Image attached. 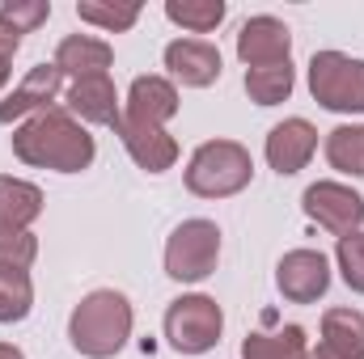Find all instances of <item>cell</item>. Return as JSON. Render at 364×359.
<instances>
[{
    "label": "cell",
    "mask_w": 364,
    "mask_h": 359,
    "mask_svg": "<svg viewBox=\"0 0 364 359\" xmlns=\"http://www.w3.org/2000/svg\"><path fill=\"white\" fill-rule=\"evenodd\" d=\"M13 153L17 161L34 165V170H55V174H81L90 170L97 157V144L85 131V123H77L64 106H51L34 118H26L13 131Z\"/></svg>",
    "instance_id": "1"
},
{
    "label": "cell",
    "mask_w": 364,
    "mask_h": 359,
    "mask_svg": "<svg viewBox=\"0 0 364 359\" xmlns=\"http://www.w3.org/2000/svg\"><path fill=\"white\" fill-rule=\"evenodd\" d=\"M132 338V300L114 287L90 292L73 317H68V343L85 359H110L119 355Z\"/></svg>",
    "instance_id": "2"
},
{
    "label": "cell",
    "mask_w": 364,
    "mask_h": 359,
    "mask_svg": "<svg viewBox=\"0 0 364 359\" xmlns=\"http://www.w3.org/2000/svg\"><path fill=\"white\" fill-rule=\"evenodd\" d=\"M255 178V161L237 140H208L191 153L186 165V190L199 199H229L246 190Z\"/></svg>",
    "instance_id": "3"
},
{
    "label": "cell",
    "mask_w": 364,
    "mask_h": 359,
    "mask_svg": "<svg viewBox=\"0 0 364 359\" xmlns=\"http://www.w3.org/2000/svg\"><path fill=\"white\" fill-rule=\"evenodd\" d=\"M309 93L335 114H364V60L343 51H318L309 60Z\"/></svg>",
    "instance_id": "4"
},
{
    "label": "cell",
    "mask_w": 364,
    "mask_h": 359,
    "mask_svg": "<svg viewBox=\"0 0 364 359\" xmlns=\"http://www.w3.org/2000/svg\"><path fill=\"white\" fill-rule=\"evenodd\" d=\"M225 330V313L212 296H178L166 309V338L178 355H203L220 343Z\"/></svg>",
    "instance_id": "5"
},
{
    "label": "cell",
    "mask_w": 364,
    "mask_h": 359,
    "mask_svg": "<svg viewBox=\"0 0 364 359\" xmlns=\"http://www.w3.org/2000/svg\"><path fill=\"white\" fill-rule=\"evenodd\" d=\"M220 258V228L212 220H182L166 241V275L178 283H203Z\"/></svg>",
    "instance_id": "6"
},
{
    "label": "cell",
    "mask_w": 364,
    "mask_h": 359,
    "mask_svg": "<svg viewBox=\"0 0 364 359\" xmlns=\"http://www.w3.org/2000/svg\"><path fill=\"white\" fill-rule=\"evenodd\" d=\"M301 207H305V216L318 228H326L335 237L360 233V224H364V199L352 186H343V182H314L301 194Z\"/></svg>",
    "instance_id": "7"
},
{
    "label": "cell",
    "mask_w": 364,
    "mask_h": 359,
    "mask_svg": "<svg viewBox=\"0 0 364 359\" xmlns=\"http://www.w3.org/2000/svg\"><path fill=\"white\" fill-rule=\"evenodd\" d=\"M275 287H279V296L292 300V304H314V300H322L326 287H331V263H326L318 250H292V254H284L279 267H275Z\"/></svg>",
    "instance_id": "8"
},
{
    "label": "cell",
    "mask_w": 364,
    "mask_h": 359,
    "mask_svg": "<svg viewBox=\"0 0 364 359\" xmlns=\"http://www.w3.org/2000/svg\"><path fill=\"white\" fill-rule=\"evenodd\" d=\"M60 89H64V72L55 68V60L51 64H34L21 77V85L0 101V123H21V118H34V114L51 110Z\"/></svg>",
    "instance_id": "9"
},
{
    "label": "cell",
    "mask_w": 364,
    "mask_h": 359,
    "mask_svg": "<svg viewBox=\"0 0 364 359\" xmlns=\"http://www.w3.org/2000/svg\"><path fill=\"white\" fill-rule=\"evenodd\" d=\"M292 55V30L279 17H250L237 30V60L246 68H272V64H288Z\"/></svg>",
    "instance_id": "10"
},
{
    "label": "cell",
    "mask_w": 364,
    "mask_h": 359,
    "mask_svg": "<svg viewBox=\"0 0 364 359\" xmlns=\"http://www.w3.org/2000/svg\"><path fill=\"white\" fill-rule=\"evenodd\" d=\"M114 131H119V140H123L127 157H132L140 170H149V174H166V170H174V161H178V140H174L166 127L123 118Z\"/></svg>",
    "instance_id": "11"
},
{
    "label": "cell",
    "mask_w": 364,
    "mask_h": 359,
    "mask_svg": "<svg viewBox=\"0 0 364 359\" xmlns=\"http://www.w3.org/2000/svg\"><path fill=\"white\" fill-rule=\"evenodd\" d=\"M314 153H318V131L309 118H284L267 131V165L279 178L301 174Z\"/></svg>",
    "instance_id": "12"
},
{
    "label": "cell",
    "mask_w": 364,
    "mask_h": 359,
    "mask_svg": "<svg viewBox=\"0 0 364 359\" xmlns=\"http://www.w3.org/2000/svg\"><path fill=\"white\" fill-rule=\"evenodd\" d=\"M166 68L186 89H208L220 81V51L203 38H174L166 47Z\"/></svg>",
    "instance_id": "13"
},
{
    "label": "cell",
    "mask_w": 364,
    "mask_h": 359,
    "mask_svg": "<svg viewBox=\"0 0 364 359\" xmlns=\"http://www.w3.org/2000/svg\"><path fill=\"white\" fill-rule=\"evenodd\" d=\"M64 110L77 123H97V127H119L123 123V106L110 77H90V81H73V89L64 93Z\"/></svg>",
    "instance_id": "14"
},
{
    "label": "cell",
    "mask_w": 364,
    "mask_h": 359,
    "mask_svg": "<svg viewBox=\"0 0 364 359\" xmlns=\"http://www.w3.org/2000/svg\"><path fill=\"white\" fill-rule=\"evenodd\" d=\"M174 114H178V89H174V81H166V77H136L132 81L127 101H123V118L166 127Z\"/></svg>",
    "instance_id": "15"
},
{
    "label": "cell",
    "mask_w": 364,
    "mask_h": 359,
    "mask_svg": "<svg viewBox=\"0 0 364 359\" xmlns=\"http://www.w3.org/2000/svg\"><path fill=\"white\" fill-rule=\"evenodd\" d=\"M114 64L110 43L93 38V34H68L55 47V68L73 81H90V77H106V68Z\"/></svg>",
    "instance_id": "16"
},
{
    "label": "cell",
    "mask_w": 364,
    "mask_h": 359,
    "mask_svg": "<svg viewBox=\"0 0 364 359\" xmlns=\"http://www.w3.org/2000/svg\"><path fill=\"white\" fill-rule=\"evenodd\" d=\"M322 347L339 359H364V313L360 309H326Z\"/></svg>",
    "instance_id": "17"
},
{
    "label": "cell",
    "mask_w": 364,
    "mask_h": 359,
    "mask_svg": "<svg viewBox=\"0 0 364 359\" xmlns=\"http://www.w3.org/2000/svg\"><path fill=\"white\" fill-rule=\"evenodd\" d=\"M43 216V190L34 182L0 178V228H30Z\"/></svg>",
    "instance_id": "18"
},
{
    "label": "cell",
    "mask_w": 364,
    "mask_h": 359,
    "mask_svg": "<svg viewBox=\"0 0 364 359\" xmlns=\"http://www.w3.org/2000/svg\"><path fill=\"white\" fill-rule=\"evenodd\" d=\"M242 359H309V338L301 326H284L272 334H246Z\"/></svg>",
    "instance_id": "19"
},
{
    "label": "cell",
    "mask_w": 364,
    "mask_h": 359,
    "mask_svg": "<svg viewBox=\"0 0 364 359\" xmlns=\"http://www.w3.org/2000/svg\"><path fill=\"white\" fill-rule=\"evenodd\" d=\"M326 161L339 174L364 178V123H343L326 136Z\"/></svg>",
    "instance_id": "20"
},
{
    "label": "cell",
    "mask_w": 364,
    "mask_h": 359,
    "mask_svg": "<svg viewBox=\"0 0 364 359\" xmlns=\"http://www.w3.org/2000/svg\"><path fill=\"white\" fill-rule=\"evenodd\" d=\"M292 64H272V68H246V93L259 106H279L292 97Z\"/></svg>",
    "instance_id": "21"
},
{
    "label": "cell",
    "mask_w": 364,
    "mask_h": 359,
    "mask_svg": "<svg viewBox=\"0 0 364 359\" xmlns=\"http://www.w3.org/2000/svg\"><path fill=\"white\" fill-rule=\"evenodd\" d=\"M34 309V283L26 270L0 267V326H13V321H26Z\"/></svg>",
    "instance_id": "22"
},
{
    "label": "cell",
    "mask_w": 364,
    "mask_h": 359,
    "mask_svg": "<svg viewBox=\"0 0 364 359\" xmlns=\"http://www.w3.org/2000/svg\"><path fill=\"white\" fill-rule=\"evenodd\" d=\"M225 0H166V17L191 34H212L225 21Z\"/></svg>",
    "instance_id": "23"
},
{
    "label": "cell",
    "mask_w": 364,
    "mask_h": 359,
    "mask_svg": "<svg viewBox=\"0 0 364 359\" xmlns=\"http://www.w3.org/2000/svg\"><path fill=\"white\" fill-rule=\"evenodd\" d=\"M77 17L90 21V26H97V30H106V34H123V30H132V26L140 21V4H136V0H123V4H110V0H81V4H77Z\"/></svg>",
    "instance_id": "24"
},
{
    "label": "cell",
    "mask_w": 364,
    "mask_h": 359,
    "mask_svg": "<svg viewBox=\"0 0 364 359\" xmlns=\"http://www.w3.org/2000/svg\"><path fill=\"white\" fill-rule=\"evenodd\" d=\"M38 258V237L30 228H0V267L26 270Z\"/></svg>",
    "instance_id": "25"
},
{
    "label": "cell",
    "mask_w": 364,
    "mask_h": 359,
    "mask_svg": "<svg viewBox=\"0 0 364 359\" xmlns=\"http://www.w3.org/2000/svg\"><path fill=\"white\" fill-rule=\"evenodd\" d=\"M335 258H339V270H343V283L364 296V233H348V237H339Z\"/></svg>",
    "instance_id": "26"
},
{
    "label": "cell",
    "mask_w": 364,
    "mask_h": 359,
    "mask_svg": "<svg viewBox=\"0 0 364 359\" xmlns=\"http://www.w3.org/2000/svg\"><path fill=\"white\" fill-rule=\"evenodd\" d=\"M0 17H4L17 34H30V30H38V26L51 17V4H47V0H4V4H0Z\"/></svg>",
    "instance_id": "27"
},
{
    "label": "cell",
    "mask_w": 364,
    "mask_h": 359,
    "mask_svg": "<svg viewBox=\"0 0 364 359\" xmlns=\"http://www.w3.org/2000/svg\"><path fill=\"white\" fill-rule=\"evenodd\" d=\"M17 47H21V34H17V30H13V26L0 17V60H4V64H13Z\"/></svg>",
    "instance_id": "28"
},
{
    "label": "cell",
    "mask_w": 364,
    "mask_h": 359,
    "mask_svg": "<svg viewBox=\"0 0 364 359\" xmlns=\"http://www.w3.org/2000/svg\"><path fill=\"white\" fill-rule=\"evenodd\" d=\"M0 359H26L17 347H9V343H0Z\"/></svg>",
    "instance_id": "29"
},
{
    "label": "cell",
    "mask_w": 364,
    "mask_h": 359,
    "mask_svg": "<svg viewBox=\"0 0 364 359\" xmlns=\"http://www.w3.org/2000/svg\"><path fill=\"white\" fill-rule=\"evenodd\" d=\"M9 72H13V68H9V64H4V60H0V89H4V85H9Z\"/></svg>",
    "instance_id": "30"
},
{
    "label": "cell",
    "mask_w": 364,
    "mask_h": 359,
    "mask_svg": "<svg viewBox=\"0 0 364 359\" xmlns=\"http://www.w3.org/2000/svg\"><path fill=\"white\" fill-rule=\"evenodd\" d=\"M309 359H339V355H331L326 347H318V351H309Z\"/></svg>",
    "instance_id": "31"
}]
</instances>
